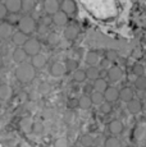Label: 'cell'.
Masks as SVG:
<instances>
[{
    "mask_svg": "<svg viewBox=\"0 0 146 147\" xmlns=\"http://www.w3.org/2000/svg\"><path fill=\"white\" fill-rule=\"evenodd\" d=\"M14 74H16V78L21 83H30L35 78L36 69L30 63H22V64H18V67L16 68Z\"/></svg>",
    "mask_w": 146,
    "mask_h": 147,
    "instance_id": "obj_1",
    "label": "cell"
},
{
    "mask_svg": "<svg viewBox=\"0 0 146 147\" xmlns=\"http://www.w3.org/2000/svg\"><path fill=\"white\" fill-rule=\"evenodd\" d=\"M18 27L19 31L24 35H30L33 31L36 30V22L32 17H23V18L19 19L18 22Z\"/></svg>",
    "mask_w": 146,
    "mask_h": 147,
    "instance_id": "obj_2",
    "label": "cell"
},
{
    "mask_svg": "<svg viewBox=\"0 0 146 147\" xmlns=\"http://www.w3.org/2000/svg\"><path fill=\"white\" fill-rule=\"evenodd\" d=\"M23 50L26 51L27 55H31V56H35L37 54H40V50H41V45L39 40L36 38H28L23 45Z\"/></svg>",
    "mask_w": 146,
    "mask_h": 147,
    "instance_id": "obj_3",
    "label": "cell"
},
{
    "mask_svg": "<svg viewBox=\"0 0 146 147\" xmlns=\"http://www.w3.org/2000/svg\"><path fill=\"white\" fill-rule=\"evenodd\" d=\"M103 96H104V100L106 102H113V101L118 100V96H119V91H118L117 87L114 86H108V88L103 92Z\"/></svg>",
    "mask_w": 146,
    "mask_h": 147,
    "instance_id": "obj_4",
    "label": "cell"
},
{
    "mask_svg": "<svg viewBox=\"0 0 146 147\" xmlns=\"http://www.w3.org/2000/svg\"><path fill=\"white\" fill-rule=\"evenodd\" d=\"M66 72H67V68L64 65V63H62V61H55V63H53L50 65V74L53 77H62V76L66 74Z\"/></svg>",
    "mask_w": 146,
    "mask_h": 147,
    "instance_id": "obj_5",
    "label": "cell"
},
{
    "mask_svg": "<svg viewBox=\"0 0 146 147\" xmlns=\"http://www.w3.org/2000/svg\"><path fill=\"white\" fill-rule=\"evenodd\" d=\"M122 78H123V70L120 69L119 67L113 65L109 68V70H108V80L109 81L116 83V82H119Z\"/></svg>",
    "mask_w": 146,
    "mask_h": 147,
    "instance_id": "obj_6",
    "label": "cell"
},
{
    "mask_svg": "<svg viewBox=\"0 0 146 147\" xmlns=\"http://www.w3.org/2000/svg\"><path fill=\"white\" fill-rule=\"evenodd\" d=\"M76 3L73 0H63L62 3H59V10L63 12L64 14L69 16V14L76 12Z\"/></svg>",
    "mask_w": 146,
    "mask_h": 147,
    "instance_id": "obj_7",
    "label": "cell"
},
{
    "mask_svg": "<svg viewBox=\"0 0 146 147\" xmlns=\"http://www.w3.org/2000/svg\"><path fill=\"white\" fill-rule=\"evenodd\" d=\"M51 22L55 24V26H59V27L66 26V24L68 23V16L59 10V12H57L55 14L51 16Z\"/></svg>",
    "mask_w": 146,
    "mask_h": 147,
    "instance_id": "obj_8",
    "label": "cell"
},
{
    "mask_svg": "<svg viewBox=\"0 0 146 147\" xmlns=\"http://www.w3.org/2000/svg\"><path fill=\"white\" fill-rule=\"evenodd\" d=\"M44 9L45 12L50 16L59 12V1L58 0H45L44 3Z\"/></svg>",
    "mask_w": 146,
    "mask_h": 147,
    "instance_id": "obj_9",
    "label": "cell"
},
{
    "mask_svg": "<svg viewBox=\"0 0 146 147\" xmlns=\"http://www.w3.org/2000/svg\"><path fill=\"white\" fill-rule=\"evenodd\" d=\"M127 109L131 114H139L140 111H142V102L137 98H132L127 102Z\"/></svg>",
    "mask_w": 146,
    "mask_h": 147,
    "instance_id": "obj_10",
    "label": "cell"
},
{
    "mask_svg": "<svg viewBox=\"0 0 146 147\" xmlns=\"http://www.w3.org/2000/svg\"><path fill=\"white\" fill-rule=\"evenodd\" d=\"M78 27L76 26V24H69V26L66 27V30H64V37L67 38V40H76L78 36Z\"/></svg>",
    "mask_w": 146,
    "mask_h": 147,
    "instance_id": "obj_11",
    "label": "cell"
},
{
    "mask_svg": "<svg viewBox=\"0 0 146 147\" xmlns=\"http://www.w3.org/2000/svg\"><path fill=\"white\" fill-rule=\"evenodd\" d=\"M5 8L10 13H18L21 10L22 1L21 0H5Z\"/></svg>",
    "mask_w": 146,
    "mask_h": 147,
    "instance_id": "obj_12",
    "label": "cell"
},
{
    "mask_svg": "<svg viewBox=\"0 0 146 147\" xmlns=\"http://www.w3.org/2000/svg\"><path fill=\"white\" fill-rule=\"evenodd\" d=\"M108 129L113 136H118L123 132V124L120 120H112L108 125Z\"/></svg>",
    "mask_w": 146,
    "mask_h": 147,
    "instance_id": "obj_13",
    "label": "cell"
},
{
    "mask_svg": "<svg viewBox=\"0 0 146 147\" xmlns=\"http://www.w3.org/2000/svg\"><path fill=\"white\" fill-rule=\"evenodd\" d=\"M32 127H33V120L28 117L22 118L21 121H19V128H21V131L23 133H31L32 132Z\"/></svg>",
    "mask_w": 146,
    "mask_h": 147,
    "instance_id": "obj_14",
    "label": "cell"
},
{
    "mask_svg": "<svg viewBox=\"0 0 146 147\" xmlns=\"http://www.w3.org/2000/svg\"><path fill=\"white\" fill-rule=\"evenodd\" d=\"M26 58H27V54L23 50V47H17L14 51H13V60L17 64L26 63Z\"/></svg>",
    "mask_w": 146,
    "mask_h": 147,
    "instance_id": "obj_15",
    "label": "cell"
},
{
    "mask_svg": "<svg viewBox=\"0 0 146 147\" xmlns=\"http://www.w3.org/2000/svg\"><path fill=\"white\" fill-rule=\"evenodd\" d=\"M12 95H13V90L9 84H1L0 86V101L10 100Z\"/></svg>",
    "mask_w": 146,
    "mask_h": 147,
    "instance_id": "obj_16",
    "label": "cell"
},
{
    "mask_svg": "<svg viewBox=\"0 0 146 147\" xmlns=\"http://www.w3.org/2000/svg\"><path fill=\"white\" fill-rule=\"evenodd\" d=\"M30 64L35 68V69H41V68H44L45 64H46V58H45L44 55H41V54H37V55L32 56V60H31Z\"/></svg>",
    "mask_w": 146,
    "mask_h": 147,
    "instance_id": "obj_17",
    "label": "cell"
},
{
    "mask_svg": "<svg viewBox=\"0 0 146 147\" xmlns=\"http://www.w3.org/2000/svg\"><path fill=\"white\" fill-rule=\"evenodd\" d=\"M85 61H86L87 65L95 67L100 61V56H99V54H97L96 51H89L85 55Z\"/></svg>",
    "mask_w": 146,
    "mask_h": 147,
    "instance_id": "obj_18",
    "label": "cell"
},
{
    "mask_svg": "<svg viewBox=\"0 0 146 147\" xmlns=\"http://www.w3.org/2000/svg\"><path fill=\"white\" fill-rule=\"evenodd\" d=\"M28 40V37H27V35H24V33H22L21 31H18V32L13 33L12 35V41L13 44L17 45V46H23L24 42Z\"/></svg>",
    "mask_w": 146,
    "mask_h": 147,
    "instance_id": "obj_19",
    "label": "cell"
},
{
    "mask_svg": "<svg viewBox=\"0 0 146 147\" xmlns=\"http://www.w3.org/2000/svg\"><path fill=\"white\" fill-rule=\"evenodd\" d=\"M118 97L122 101H124V102H128L130 100L133 98V91H132L130 87H123L119 91V96H118Z\"/></svg>",
    "mask_w": 146,
    "mask_h": 147,
    "instance_id": "obj_20",
    "label": "cell"
},
{
    "mask_svg": "<svg viewBox=\"0 0 146 147\" xmlns=\"http://www.w3.org/2000/svg\"><path fill=\"white\" fill-rule=\"evenodd\" d=\"M13 35V28L9 23H1L0 24V37L8 38Z\"/></svg>",
    "mask_w": 146,
    "mask_h": 147,
    "instance_id": "obj_21",
    "label": "cell"
},
{
    "mask_svg": "<svg viewBox=\"0 0 146 147\" xmlns=\"http://www.w3.org/2000/svg\"><path fill=\"white\" fill-rule=\"evenodd\" d=\"M94 88H95V91H96V92L103 94V92L108 88V82H106V80H104V78L99 77L97 80L94 81Z\"/></svg>",
    "mask_w": 146,
    "mask_h": 147,
    "instance_id": "obj_22",
    "label": "cell"
},
{
    "mask_svg": "<svg viewBox=\"0 0 146 147\" xmlns=\"http://www.w3.org/2000/svg\"><path fill=\"white\" fill-rule=\"evenodd\" d=\"M85 73H86V78H89V80H91V81H95L100 77V69L96 67L87 68V70H85Z\"/></svg>",
    "mask_w": 146,
    "mask_h": 147,
    "instance_id": "obj_23",
    "label": "cell"
},
{
    "mask_svg": "<svg viewBox=\"0 0 146 147\" xmlns=\"http://www.w3.org/2000/svg\"><path fill=\"white\" fill-rule=\"evenodd\" d=\"M90 100H91V104L92 105H101V104L104 102V96L103 94H100V92H96V91H94L91 94V96H90Z\"/></svg>",
    "mask_w": 146,
    "mask_h": 147,
    "instance_id": "obj_24",
    "label": "cell"
},
{
    "mask_svg": "<svg viewBox=\"0 0 146 147\" xmlns=\"http://www.w3.org/2000/svg\"><path fill=\"white\" fill-rule=\"evenodd\" d=\"M91 100H90V96H86V95H83V96H81L80 97V100H78V106L81 107L82 110H87L91 107Z\"/></svg>",
    "mask_w": 146,
    "mask_h": 147,
    "instance_id": "obj_25",
    "label": "cell"
},
{
    "mask_svg": "<svg viewBox=\"0 0 146 147\" xmlns=\"http://www.w3.org/2000/svg\"><path fill=\"white\" fill-rule=\"evenodd\" d=\"M104 147H122V145H120V141L113 136V137L106 138L104 142Z\"/></svg>",
    "mask_w": 146,
    "mask_h": 147,
    "instance_id": "obj_26",
    "label": "cell"
},
{
    "mask_svg": "<svg viewBox=\"0 0 146 147\" xmlns=\"http://www.w3.org/2000/svg\"><path fill=\"white\" fill-rule=\"evenodd\" d=\"M135 87H136L137 90H146V77L145 76H140V77L136 78V81H135Z\"/></svg>",
    "mask_w": 146,
    "mask_h": 147,
    "instance_id": "obj_27",
    "label": "cell"
},
{
    "mask_svg": "<svg viewBox=\"0 0 146 147\" xmlns=\"http://www.w3.org/2000/svg\"><path fill=\"white\" fill-rule=\"evenodd\" d=\"M22 5H21V9H23L24 12H31L35 7V1L33 0H21Z\"/></svg>",
    "mask_w": 146,
    "mask_h": 147,
    "instance_id": "obj_28",
    "label": "cell"
},
{
    "mask_svg": "<svg viewBox=\"0 0 146 147\" xmlns=\"http://www.w3.org/2000/svg\"><path fill=\"white\" fill-rule=\"evenodd\" d=\"M74 81L76 82H83L86 80V73L83 69H76L74 70Z\"/></svg>",
    "mask_w": 146,
    "mask_h": 147,
    "instance_id": "obj_29",
    "label": "cell"
},
{
    "mask_svg": "<svg viewBox=\"0 0 146 147\" xmlns=\"http://www.w3.org/2000/svg\"><path fill=\"white\" fill-rule=\"evenodd\" d=\"M81 143H82L83 147H91L92 145H94V138H92L91 136L86 134L81 138Z\"/></svg>",
    "mask_w": 146,
    "mask_h": 147,
    "instance_id": "obj_30",
    "label": "cell"
},
{
    "mask_svg": "<svg viewBox=\"0 0 146 147\" xmlns=\"http://www.w3.org/2000/svg\"><path fill=\"white\" fill-rule=\"evenodd\" d=\"M133 73L137 76V77H140V76H145V67L140 63H136L133 65Z\"/></svg>",
    "mask_w": 146,
    "mask_h": 147,
    "instance_id": "obj_31",
    "label": "cell"
},
{
    "mask_svg": "<svg viewBox=\"0 0 146 147\" xmlns=\"http://www.w3.org/2000/svg\"><path fill=\"white\" fill-rule=\"evenodd\" d=\"M105 59L106 60H109L110 63H113V61H116L118 59V53L116 50H108L105 54Z\"/></svg>",
    "mask_w": 146,
    "mask_h": 147,
    "instance_id": "obj_32",
    "label": "cell"
},
{
    "mask_svg": "<svg viewBox=\"0 0 146 147\" xmlns=\"http://www.w3.org/2000/svg\"><path fill=\"white\" fill-rule=\"evenodd\" d=\"M39 91H40L41 95H47L50 91H51V86L46 82H43V83L39 86Z\"/></svg>",
    "mask_w": 146,
    "mask_h": 147,
    "instance_id": "obj_33",
    "label": "cell"
},
{
    "mask_svg": "<svg viewBox=\"0 0 146 147\" xmlns=\"http://www.w3.org/2000/svg\"><path fill=\"white\" fill-rule=\"evenodd\" d=\"M135 138L137 141H141L145 138V128L144 127H137L136 131H135Z\"/></svg>",
    "mask_w": 146,
    "mask_h": 147,
    "instance_id": "obj_34",
    "label": "cell"
},
{
    "mask_svg": "<svg viewBox=\"0 0 146 147\" xmlns=\"http://www.w3.org/2000/svg\"><path fill=\"white\" fill-rule=\"evenodd\" d=\"M32 132L36 134H41L44 132V125L43 123H40V121H36V123H33V127H32Z\"/></svg>",
    "mask_w": 146,
    "mask_h": 147,
    "instance_id": "obj_35",
    "label": "cell"
},
{
    "mask_svg": "<svg viewBox=\"0 0 146 147\" xmlns=\"http://www.w3.org/2000/svg\"><path fill=\"white\" fill-rule=\"evenodd\" d=\"M100 111H101L103 114H109V113L112 111V104L104 101L101 105H100Z\"/></svg>",
    "mask_w": 146,
    "mask_h": 147,
    "instance_id": "obj_36",
    "label": "cell"
},
{
    "mask_svg": "<svg viewBox=\"0 0 146 147\" xmlns=\"http://www.w3.org/2000/svg\"><path fill=\"white\" fill-rule=\"evenodd\" d=\"M55 147H69V142H68V140L67 138H64V137H60V138H58L57 141H55Z\"/></svg>",
    "mask_w": 146,
    "mask_h": 147,
    "instance_id": "obj_37",
    "label": "cell"
},
{
    "mask_svg": "<svg viewBox=\"0 0 146 147\" xmlns=\"http://www.w3.org/2000/svg\"><path fill=\"white\" fill-rule=\"evenodd\" d=\"M64 65H66V68H67V69H69V70H73V69L76 70V68L78 67V63H77V60L68 59V60H67V63L64 64Z\"/></svg>",
    "mask_w": 146,
    "mask_h": 147,
    "instance_id": "obj_38",
    "label": "cell"
},
{
    "mask_svg": "<svg viewBox=\"0 0 146 147\" xmlns=\"http://www.w3.org/2000/svg\"><path fill=\"white\" fill-rule=\"evenodd\" d=\"M99 63H100V67L104 68V69H108V68H110V67H112V65H110L112 63H110V61H109V60H106L105 58L101 59V60H100Z\"/></svg>",
    "mask_w": 146,
    "mask_h": 147,
    "instance_id": "obj_39",
    "label": "cell"
},
{
    "mask_svg": "<svg viewBox=\"0 0 146 147\" xmlns=\"http://www.w3.org/2000/svg\"><path fill=\"white\" fill-rule=\"evenodd\" d=\"M7 13H8V10H7V8H5V5L3 4V3H0V19H3L5 16H7Z\"/></svg>",
    "mask_w": 146,
    "mask_h": 147,
    "instance_id": "obj_40",
    "label": "cell"
},
{
    "mask_svg": "<svg viewBox=\"0 0 146 147\" xmlns=\"http://www.w3.org/2000/svg\"><path fill=\"white\" fill-rule=\"evenodd\" d=\"M142 97H144V100L146 101V90H144V94H142Z\"/></svg>",
    "mask_w": 146,
    "mask_h": 147,
    "instance_id": "obj_41",
    "label": "cell"
},
{
    "mask_svg": "<svg viewBox=\"0 0 146 147\" xmlns=\"http://www.w3.org/2000/svg\"><path fill=\"white\" fill-rule=\"evenodd\" d=\"M3 65V58H1V55H0V68H1Z\"/></svg>",
    "mask_w": 146,
    "mask_h": 147,
    "instance_id": "obj_42",
    "label": "cell"
},
{
    "mask_svg": "<svg viewBox=\"0 0 146 147\" xmlns=\"http://www.w3.org/2000/svg\"><path fill=\"white\" fill-rule=\"evenodd\" d=\"M1 84H3V83H1V81H0V86H1Z\"/></svg>",
    "mask_w": 146,
    "mask_h": 147,
    "instance_id": "obj_43",
    "label": "cell"
},
{
    "mask_svg": "<svg viewBox=\"0 0 146 147\" xmlns=\"http://www.w3.org/2000/svg\"><path fill=\"white\" fill-rule=\"evenodd\" d=\"M145 147H146V146H145Z\"/></svg>",
    "mask_w": 146,
    "mask_h": 147,
    "instance_id": "obj_44",
    "label": "cell"
}]
</instances>
